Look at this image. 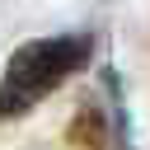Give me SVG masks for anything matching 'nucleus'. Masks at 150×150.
Listing matches in <instances>:
<instances>
[{"mask_svg":"<svg viewBox=\"0 0 150 150\" xmlns=\"http://www.w3.org/2000/svg\"><path fill=\"white\" fill-rule=\"evenodd\" d=\"M89 56V38H38L19 47L5 66V112H23L42 103L66 75H75Z\"/></svg>","mask_w":150,"mask_h":150,"instance_id":"f257e3e1","label":"nucleus"}]
</instances>
